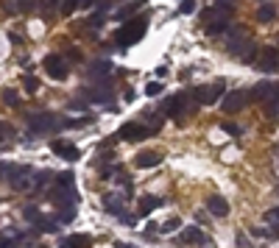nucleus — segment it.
Returning <instances> with one entry per match:
<instances>
[{"label": "nucleus", "instance_id": "obj_1", "mask_svg": "<svg viewBox=\"0 0 279 248\" xmlns=\"http://www.w3.org/2000/svg\"><path fill=\"white\" fill-rule=\"evenodd\" d=\"M28 129L34 131L36 137H45V134H56V131L64 129V120L59 114H53V111H34V114H28L26 117Z\"/></svg>", "mask_w": 279, "mask_h": 248}, {"label": "nucleus", "instance_id": "obj_2", "mask_svg": "<svg viewBox=\"0 0 279 248\" xmlns=\"http://www.w3.org/2000/svg\"><path fill=\"white\" fill-rule=\"evenodd\" d=\"M201 23L207 28V34L218 36V34H223L229 28V23H232V9H209V11H204Z\"/></svg>", "mask_w": 279, "mask_h": 248}, {"label": "nucleus", "instance_id": "obj_3", "mask_svg": "<svg viewBox=\"0 0 279 248\" xmlns=\"http://www.w3.org/2000/svg\"><path fill=\"white\" fill-rule=\"evenodd\" d=\"M145 28H148V20L140 17L137 26H134V23L123 26L120 31L114 34V39H117V45H120V48H126V45H131V42H140V39H142V34H145Z\"/></svg>", "mask_w": 279, "mask_h": 248}, {"label": "nucleus", "instance_id": "obj_4", "mask_svg": "<svg viewBox=\"0 0 279 248\" xmlns=\"http://www.w3.org/2000/svg\"><path fill=\"white\" fill-rule=\"evenodd\" d=\"M223 84L226 81H212V84L207 86V89H201V86H195L190 92V98L195 103H204V106H212V103L221 101V95H223Z\"/></svg>", "mask_w": 279, "mask_h": 248}, {"label": "nucleus", "instance_id": "obj_5", "mask_svg": "<svg viewBox=\"0 0 279 248\" xmlns=\"http://www.w3.org/2000/svg\"><path fill=\"white\" fill-rule=\"evenodd\" d=\"M159 131V126H151V129H145V126H140V123H123L120 126V134L117 137L126 139V142H140V139L145 137H154Z\"/></svg>", "mask_w": 279, "mask_h": 248}, {"label": "nucleus", "instance_id": "obj_6", "mask_svg": "<svg viewBox=\"0 0 279 248\" xmlns=\"http://www.w3.org/2000/svg\"><path fill=\"white\" fill-rule=\"evenodd\" d=\"M254 64H257V70H262V73H277L279 70V51L277 48H262V51L257 53Z\"/></svg>", "mask_w": 279, "mask_h": 248}, {"label": "nucleus", "instance_id": "obj_7", "mask_svg": "<svg viewBox=\"0 0 279 248\" xmlns=\"http://www.w3.org/2000/svg\"><path fill=\"white\" fill-rule=\"evenodd\" d=\"M249 101H251V98H249V92H243V89H232V92L223 95V101H221V109L229 111V114H235V111H240Z\"/></svg>", "mask_w": 279, "mask_h": 248}, {"label": "nucleus", "instance_id": "obj_8", "mask_svg": "<svg viewBox=\"0 0 279 248\" xmlns=\"http://www.w3.org/2000/svg\"><path fill=\"white\" fill-rule=\"evenodd\" d=\"M45 73H48L51 78H56V81H67L70 67L61 56H48V59H45Z\"/></svg>", "mask_w": 279, "mask_h": 248}, {"label": "nucleus", "instance_id": "obj_9", "mask_svg": "<svg viewBox=\"0 0 279 248\" xmlns=\"http://www.w3.org/2000/svg\"><path fill=\"white\" fill-rule=\"evenodd\" d=\"M112 70H114V64L109 59H95V61H89L87 78L89 81H106V76H112Z\"/></svg>", "mask_w": 279, "mask_h": 248}, {"label": "nucleus", "instance_id": "obj_10", "mask_svg": "<svg viewBox=\"0 0 279 248\" xmlns=\"http://www.w3.org/2000/svg\"><path fill=\"white\" fill-rule=\"evenodd\" d=\"M51 151L61 159H67V162H79L81 159V151L79 145H73V142H64V139H53L51 142Z\"/></svg>", "mask_w": 279, "mask_h": 248}, {"label": "nucleus", "instance_id": "obj_11", "mask_svg": "<svg viewBox=\"0 0 279 248\" xmlns=\"http://www.w3.org/2000/svg\"><path fill=\"white\" fill-rule=\"evenodd\" d=\"M87 101L92 103H112V84H106V81H101L98 86H92V89H87Z\"/></svg>", "mask_w": 279, "mask_h": 248}, {"label": "nucleus", "instance_id": "obj_12", "mask_svg": "<svg viewBox=\"0 0 279 248\" xmlns=\"http://www.w3.org/2000/svg\"><path fill=\"white\" fill-rule=\"evenodd\" d=\"M104 209L112 215H126V195H117V193H109V195H104Z\"/></svg>", "mask_w": 279, "mask_h": 248}, {"label": "nucleus", "instance_id": "obj_13", "mask_svg": "<svg viewBox=\"0 0 279 248\" xmlns=\"http://www.w3.org/2000/svg\"><path fill=\"white\" fill-rule=\"evenodd\" d=\"M207 209H209V215H215V218H226L229 215V201L223 195H209L207 198Z\"/></svg>", "mask_w": 279, "mask_h": 248}, {"label": "nucleus", "instance_id": "obj_14", "mask_svg": "<svg viewBox=\"0 0 279 248\" xmlns=\"http://www.w3.org/2000/svg\"><path fill=\"white\" fill-rule=\"evenodd\" d=\"M162 159H165V154H159V151H142V154H137L134 165L137 167H157Z\"/></svg>", "mask_w": 279, "mask_h": 248}, {"label": "nucleus", "instance_id": "obj_15", "mask_svg": "<svg viewBox=\"0 0 279 248\" xmlns=\"http://www.w3.org/2000/svg\"><path fill=\"white\" fill-rule=\"evenodd\" d=\"M182 240L187 243V246H207V243H209L207 234H204L198 226H190V229H184V231H182Z\"/></svg>", "mask_w": 279, "mask_h": 248}, {"label": "nucleus", "instance_id": "obj_16", "mask_svg": "<svg viewBox=\"0 0 279 248\" xmlns=\"http://www.w3.org/2000/svg\"><path fill=\"white\" fill-rule=\"evenodd\" d=\"M159 206H162V198L142 195V198H140V204H137V215H140V218H145V215H151L154 209H159Z\"/></svg>", "mask_w": 279, "mask_h": 248}, {"label": "nucleus", "instance_id": "obj_17", "mask_svg": "<svg viewBox=\"0 0 279 248\" xmlns=\"http://www.w3.org/2000/svg\"><path fill=\"white\" fill-rule=\"evenodd\" d=\"M59 246L61 248H89V237L87 234H70L67 240H61Z\"/></svg>", "mask_w": 279, "mask_h": 248}, {"label": "nucleus", "instance_id": "obj_18", "mask_svg": "<svg viewBox=\"0 0 279 248\" xmlns=\"http://www.w3.org/2000/svg\"><path fill=\"white\" fill-rule=\"evenodd\" d=\"M262 220H265V226H268L271 234H279V206L277 209H268V212L262 215Z\"/></svg>", "mask_w": 279, "mask_h": 248}, {"label": "nucleus", "instance_id": "obj_19", "mask_svg": "<svg viewBox=\"0 0 279 248\" xmlns=\"http://www.w3.org/2000/svg\"><path fill=\"white\" fill-rule=\"evenodd\" d=\"M53 218H56V226H64V223H70L73 218H76V206H70V209H59Z\"/></svg>", "mask_w": 279, "mask_h": 248}, {"label": "nucleus", "instance_id": "obj_20", "mask_svg": "<svg viewBox=\"0 0 279 248\" xmlns=\"http://www.w3.org/2000/svg\"><path fill=\"white\" fill-rule=\"evenodd\" d=\"M274 17H277V9H274V6H260V11H257V20H260V23H274Z\"/></svg>", "mask_w": 279, "mask_h": 248}, {"label": "nucleus", "instance_id": "obj_21", "mask_svg": "<svg viewBox=\"0 0 279 248\" xmlns=\"http://www.w3.org/2000/svg\"><path fill=\"white\" fill-rule=\"evenodd\" d=\"M81 3H84V0H61L59 11L64 14V17H70V14H73L76 9H81Z\"/></svg>", "mask_w": 279, "mask_h": 248}, {"label": "nucleus", "instance_id": "obj_22", "mask_svg": "<svg viewBox=\"0 0 279 248\" xmlns=\"http://www.w3.org/2000/svg\"><path fill=\"white\" fill-rule=\"evenodd\" d=\"M31 240L28 237H20V240H0V248H28Z\"/></svg>", "mask_w": 279, "mask_h": 248}, {"label": "nucleus", "instance_id": "obj_23", "mask_svg": "<svg viewBox=\"0 0 279 248\" xmlns=\"http://www.w3.org/2000/svg\"><path fill=\"white\" fill-rule=\"evenodd\" d=\"M14 6H17L20 14H28V11L36 9V0H14Z\"/></svg>", "mask_w": 279, "mask_h": 248}, {"label": "nucleus", "instance_id": "obj_24", "mask_svg": "<svg viewBox=\"0 0 279 248\" xmlns=\"http://www.w3.org/2000/svg\"><path fill=\"white\" fill-rule=\"evenodd\" d=\"M73 181H76L73 173H59V176H56V184H59V187H73Z\"/></svg>", "mask_w": 279, "mask_h": 248}, {"label": "nucleus", "instance_id": "obj_25", "mask_svg": "<svg viewBox=\"0 0 279 248\" xmlns=\"http://www.w3.org/2000/svg\"><path fill=\"white\" fill-rule=\"evenodd\" d=\"M23 218L31 220V223H39V209H36V206H26V209H23Z\"/></svg>", "mask_w": 279, "mask_h": 248}, {"label": "nucleus", "instance_id": "obj_26", "mask_svg": "<svg viewBox=\"0 0 279 248\" xmlns=\"http://www.w3.org/2000/svg\"><path fill=\"white\" fill-rule=\"evenodd\" d=\"M3 101L9 103V106H17V103H20V95L14 92V89H3Z\"/></svg>", "mask_w": 279, "mask_h": 248}, {"label": "nucleus", "instance_id": "obj_27", "mask_svg": "<svg viewBox=\"0 0 279 248\" xmlns=\"http://www.w3.org/2000/svg\"><path fill=\"white\" fill-rule=\"evenodd\" d=\"M11 137H14V129H11L9 123H0V142H6Z\"/></svg>", "mask_w": 279, "mask_h": 248}, {"label": "nucleus", "instance_id": "obj_28", "mask_svg": "<svg viewBox=\"0 0 279 248\" xmlns=\"http://www.w3.org/2000/svg\"><path fill=\"white\" fill-rule=\"evenodd\" d=\"M195 11V0H182V6H179V14H193Z\"/></svg>", "mask_w": 279, "mask_h": 248}, {"label": "nucleus", "instance_id": "obj_29", "mask_svg": "<svg viewBox=\"0 0 279 248\" xmlns=\"http://www.w3.org/2000/svg\"><path fill=\"white\" fill-rule=\"evenodd\" d=\"M179 226H182V220H179V218H170L167 223H162V231H176Z\"/></svg>", "mask_w": 279, "mask_h": 248}, {"label": "nucleus", "instance_id": "obj_30", "mask_svg": "<svg viewBox=\"0 0 279 248\" xmlns=\"http://www.w3.org/2000/svg\"><path fill=\"white\" fill-rule=\"evenodd\" d=\"M36 89H39V81H36L34 76H28V78H26V92H31V95H34Z\"/></svg>", "mask_w": 279, "mask_h": 248}, {"label": "nucleus", "instance_id": "obj_31", "mask_svg": "<svg viewBox=\"0 0 279 248\" xmlns=\"http://www.w3.org/2000/svg\"><path fill=\"white\" fill-rule=\"evenodd\" d=\"M159 92H162V84H157V81L145 86V95H148V98H154V95H159Z\"/></svg>", "mask_w": 279, "mask_h": 248}, {"label": "nucleus", "instance_id": "obj_32", "mask_svg": "<svg viewBox=\"0 0 279 248\" xmlns=\"http://www.w3.org/2000/svg\"><path fill=\"white\" fill-rule=\"evenodd\" d=\"M64 59H73V61H81V51L79 48H70L67 53H64Z\"/></svg>", "mask_w": 279, "mask_h": 248}, {"label": "nucleus", "instance_id": "obj_33", "mask_svg": "<svg viewBox=\"0 0 279 248\" xmlns=\"http://www.w3.org/2000/svg\"><path fill=\"white\" fill-rule=\"evenodd\" d=\"M104 23H106V17L101 14V11H98V14H92V28H101Z\"/></svg>", "mask_w": 279, "mask_h": 248}, {"label": "nucleus", "instance_id": "obj_34", "mask_svg": "<svg viewBox=\"0 0 279 248\" xmlns=\"http://www.w3.org/2000/svg\"><path fill=\"white\" fill-rule=\"evenodd\" d=\"M3 9L9 11V14H20L17 6H14V0H3Z\"/></svg>", "mask_w": 279, "mask_h": 248}, {"label": "nucleus", "instance_id": "obj_35", "mask_svg": "<svg viewBox=\"0 0 279 248\" xmlns=\"http://www.w3.org/2000/svg\"><path fill=\"white\" fill-rule=\"evenodd\" d=\"M223 129H226V134H232V137H237V134H240V126H235V123H226Z\"/></svg>", "mask_w": 279, "mask_h": 248}, {"label": "nucleus", "instance_id": "obj_36", "mask_svg": "<svg viewBox=\"0 0 279 248\" xmlns=\"http://www.w3.org/2000/svg\"><path fill=\"white\" fill-rule=\"evenodd\" d=\"M131 11H134V6H123V9L117 11V20H126V17L131 14Z\"/></svg>", "mask_w": 279, "mask_h": 248}, {"label": "nucleus", "instance_id": "obj_37", "mask_svg": "<svg viewBox=\"0 0 279 248\" xmlns=\"http://www.w3.org/2000/svg\"><path fill=\"white\" fill-rule=\"evenodd\" d=\"M70 109L81 111V109H87V103H84V101H73V103H70Z\"/></svg>", "mask_w": 279, "mask_h": 248}, {"label": "nucleus", "instance_id": "obj_38", "mask_svg": "<svg viewBox=\"0 0 279 248\" xmlns=\"http://www.w3.org/2000/svg\"><path fill=\"white\" fill-rule=\"evenodd\" d=\"M59 3H61V0H42V11L51 9V6H59Z\"/></svg>", "mask_w": 279, "mask_h": 248}, {"label": "nucleus", "instance_id": "obj_39", "mask_svg": "<svg viewBox=\"0 0 279 248\" xmlns=\"http://www.w3.org/2000/svg\"><path fill=\"white\" fill-rule=\"evenodd\" d=\"M36 248H45V246H36Z\"/></svg>", "mask_w": 279, "mask_h": 248}]
</instances>
